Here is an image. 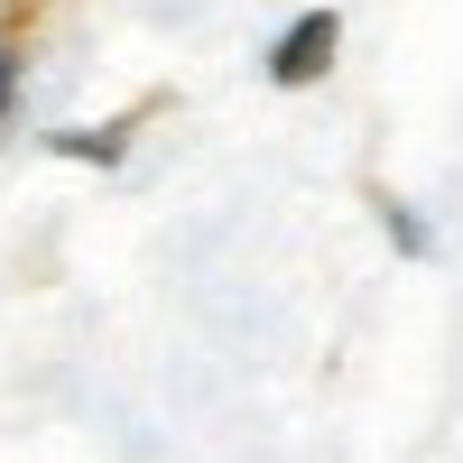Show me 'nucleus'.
Instances as JSON below:
<instances>
[{"label": "nucleus", "mask_w": 463, "mask_h": 463, "mask_svg": "<svg viewBox=\"0 0 463 463\" xmlns=\"http://www.w3.org/2000/svg\"><path fill=\"white\" fill-rule=\"evenodd\" d=\"M334 47H343V19L334 10H306L279 47H269V74H279V84H316V74L334 65Z\"/></svg>", "instance_id": "obj_1"}, {"label": "nucleus", "mask_w": 463, "mask_h": 463, "mask_svg": "<svg viewBox=\"0 0 463 463\" xmlns=\"http://www.w3.org/2000/svg\"><path fill=\"white\" fill-rule=\"evenodd\" d=\"M380 222H390V241H399V250H417V260H427V222H417L408 204H380Z\"/></svg>", "instance_id": "obj_2"}, {"label": "nucleus", "mask_w": 463, "mask_h": 463, "mask_svg": "<svg viewBox=\"0 0 463 463\" xmlns=\"http://www.w3.org/2000/svg\"><path fill=\"white\" fill-rule=\"evenodd\" d=\"M10 93H19V56L0 47V111H10Z\"/></svg>", "instance_id": "obj_3"}]
</instances>
